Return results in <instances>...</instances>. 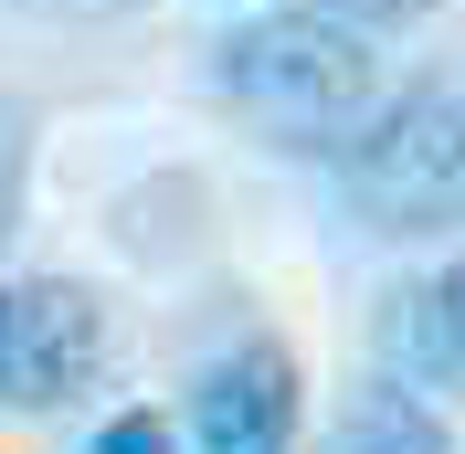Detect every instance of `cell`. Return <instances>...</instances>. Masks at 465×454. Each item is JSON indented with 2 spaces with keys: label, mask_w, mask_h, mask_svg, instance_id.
Masks as SVG:
<instances>
[{
  "label": "cell",
  "mask_w": 465,
  "mask_h": 454,
  "mask_svg": "<svg viewBox=\"0 0 465 454\" xmlns=\"http://www.w3.org/2000/svg\"><path fill=\"white\" fill-rule=\"evenodd\" d=\"M391 349H402L434 391H465V254L444 264L434 285L391 296Z\"/></svg>",
  "instance_id": "8992f818"
},
{
  "label": "cell",
  "mask_w": 465,
  "mask_h": 454,
  "mask_svg": "<svg viewBox=\"0 0 465 454\" xmlns=\"http://www.w3.org/2000/svg\"><path fill=\"white\" fill-rule=\"evenodd\" d=\"M307 11H328V22H349V32H412L434 0H307Z\"/></svg>",
  "instance_id": "ba28073f"
},
{
  "label": "cell",
  "mask_w": 465,
  "mask_h": 454,
  "mask_svg": "<svg viewBox=\"0 0 465 454\" xmlns=\"http://www.w3.org/2000/svg\"><path fill=\"white\" fill-rule=\"evenodd\" d=\"M349 201L371 212V232H455L465 222V64L412 74L402 95H381L371 127L339 148Z\"/></svg>",
  "instance_id": "7a4b0ae2"
},
{
  "label": "cell",
  "mask_w": 465,
  "mask_h": 454,
  "mask_svg": "<svg viewBox=\"0 0 465 454\" xmlns=\"http://www.w3.org/2000/svg\"><path fill=\"white\" fill-rule=\"evenodd\" d=\"M22 201H32V106L0 95V243L22 232Z\"/></svg>",
  "instance_id": "52a82bcc"
},
{
  "label": "cell",
  "mask_w": 465,
  "mask_h": 454,
  "mask_svg": "<svg viewBox=\"0 0 465 454\" xmlns=\"http://www.w3.org/2000/svg\"><path fill=\"white\" fill-rule=\"evenodd\" d=\"M106 370V307L74 275H0V412H64Z\"/></svg>",
  "instance_id": "3957f363"
},
{
  "label": "cell",
  "mask_w": 465,
  "mask_h": 454,
  "mask_svg": "<svg viewBox=\"0 0 465 454\" xmlns=\"http://www.w3.org/2000/svg\"><path fill=\"white\" fill-rule=\"evenodd\" d=\"M85 454H180V433L170 423H159V412H116V423L106 433H95V444Z\"/></svg>",
  "instance_id": "9c48e42d"
},
{
  "label": "cell",
  "mask_w": 465,
  "mask_h": 454,
  "mask_svg": "<svg viewBox=\"0 0 465 454\" xmlns=\"http://www.w3.org/2000/svg\"><path fill=\"white\" fill-rule=\"evenodd\" d=\"M318 454H455V433L412 380H371V391H349V412L328 423Z\"/></svg>",
  "instance_id": "5b68a950"
},
{
  "label": "cell",
  "mask_w": 465,
  "mask_h": 454,
  "mask_svg": "<svg viewBox=\"0 0 465 454\" xmlns=\"http://www.w3.org/2000/svg\"><path fill=\"white\" fill-rule=\"evenodd\" d=\"M54 11H74V22H116V11H138V0H54Z\"/></svg>",
  "instance_id": "30bf717a"
},
{
  "label": "cell",
  "mask_w": 465,
  "mask_h": 454,
  "mask_svg": "<svg viewBox=\"0 0 465 454\" xmlns=\"http://www.w3.org/2000/svg\"><path fill=\"white\" fill-rule=\"evenodd\" d=\"M307 423V391H296V360L275 339H243L191 380V444L202 454H296Z\"/></svg>",
  "instance_id": "277c9868"
},
{
  "label": "cell",
  "mask_w": 465,
  "mask_h": 454,
  "mask_svg": "<svg viewBox=\"0 0 465 454\" xmlns=\"http://www.w3.org/2000/svg\"><path fill=\"white\" fill-rule=\"evenodd\" d=\"M212 85L232 116H254L286 148H349L381 106V64H371V32L296 0V11H254L212 43Z\"/></svg>",
  "instance_id": "6da1fadb"
}]
</instances>
